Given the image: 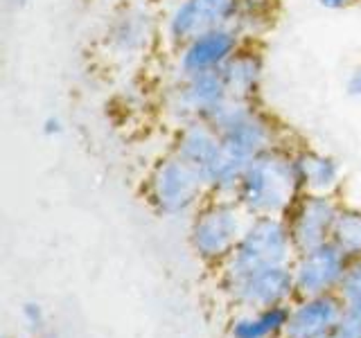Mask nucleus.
I'll list each match as a JSON object with an SVG mask.
<instances>
[{
  "mask_svg": "<svg viewBox=\"0 0 361 338\" xmlns=\"http://www.w3.org/2000/svg\"><path fill=\"white\" fill-rule=\"evenodd\" d=\"M302 194L305 187L296 165V149L278 144L248 163L235 189V201L248 217L287 219Z\"/></svg>",
  "mask_w": 361,
  "mask_h": 338,
  "instance_id": "f257e3e1",
  "label": "nucleus"
},
{
  "mask_svg": "<svg viewBox=\"0 0 361 338\" xmlns=\"http://www.w3.org/2000/svg\"><path fill=\"white\" fill-rule=\"evenodd\" d=\"M208 122L219 131L224 149L244 165L282 144L280 124L257 101L231 97Z\"/></svg>",
  "mask_w": 361,
  "mask_h": 338,
  "instance_id": "f03ea898",
  "label": "nucleus"
},
{
  "mask_svg": "<svg viewBox=\"0 0 361 338\" xmlns=\"http://www.w3.org/2000/svg\"><path fill=\"white\" fill-rule=\"evenodd\" d=\"M287 219L251 217L235 253L226 259V282L253 275L274 266H291L296 259Z\"/></svg>",
  "mask_w": 361,
  "mask_h": 338,
  "instance_id": "7ed1b4c3",
  "label": "nucleus"
},
{
  "mask_svg": "<svg viewBox=\"0 0 361 338\" xmlns=\"http://www.w3.org/2000/svg\"><path fill=\"white\" fill-rule=\"evenodd\" d=\"M251 217L235 201V196H212L201 203L190 225V244L195 253L206 262L228 259Z\"/></svg>",
  "mask_w": 361,
  "mask_h": 338,
  "instance_id": "20e7f679",
  "label": "nucleus"
},
{
  "mask_svg": "<svg viewBox=\"0 0 361 338\" xmlns=\"http://www.w3.org/2000/svg\"><path fill=\"white\" fill-rule=\"evenodd\" d=\"M206 196H210V187L203 174L172 151L154 165L147 180V199L161 217L185 214Z\"/></svg>",
  "mask_w": 361,
  "mask_h": 338,
  "instance_id": "39448f33",
  "label": "nucleus"
},
{
  "mask_svg": "<svg viewBox=\"0 0 361 338\" xmlns=\"http://www.w3.org/2000/svg\"><path fill=\"white\" fill-rule=\"evenodd\" d=\"M231 99L221 68L210 73L174 77L163 93V111L176 127L185 122H208Z\"/></svg>",
  "mask_w": 361,
  "mask_h": 338,
  "instance_id": "423d86ee",
  "label": "nucleus"
},
{
  "mask_svg": "<svg viewBox=\"0 0 361 338\" xmlns=\"http://www.w3.org/2000/svg\"><path fill=\"white\" fill-rule=\"evenodd\" d=\"M240 3L242 0H176L165 18V39L176 50L208 30L235 25Z\"/></svg>",
  "mask_w": 361,
  "mask_h": 338,
  "instance_id": "0eeeda50",
  "label": "nucleus"
},
{
  "mask_svg": "<svg viewBox=\"0 0 361 338\" xmlns=\"http://www.w3.org/2000/svg\"><path fill=\"white\" fill-rule=\"evenodd\" d=\"M246 45L244 37L235 25H226L217 30H208L199 37L178 45L174 54V73L176 77L199 75L219 70Z\"/></svg>",
  "mask_w": 361,
  "mask_h": 338,
  "instance_id": "6e6552de",
  "label": "nucleus"
},
{
  "mask_svg": "<svg viewBox=\"0 0 361 338\" xmlns=\"http://www.w3.org/2000/svg\"><path fill=\"white\" fill-rule=\"evenodd\" d=\"M348 268L350 259L332 242L316 246L312 251L298 253L291 264L296 293L302 298H316L332 293L334 289L341 287Z\"/></svg>",
  "mask_w": 361,
  "mask_h": 338,
  "instance_id": "1a4fd4ad",
  "label": "nucleus"
},
{
  "mask_svg": "<svg viewBox=\"0 0 361 338\" xmlns=\"http://www.w3.org/2000/svg\"><path fill=\"white\" fill-rule=\"evenodd\" d=\"M341 206L332 194H302L300 201L287 214L296 253L312 251L332 239V230Z\"/></svg>",
  "mask_w": 361,
  "mask_h": 338,
  "instance_id": "9d476101",
  "label": "nucleus"
},
{
  "mask_svg": "<svg viewBox=\"0 0 361 338\" xmlns=\"http://www.w3.org/2000/svg\"><path fill=\"white\" fill-rule=\"evenodd\" d=\"M158 37L156 14L147 5H127L106 30V48L118 59H138Z\"/></svg>",
  "mask_w": 361,
  "mask_h": 338,
  "instance_id": "9b49d317",
  "label": "nucleus"
},
{
  "mask_svg": "<svg viewBox=\"0 0 361 338\" xmlns=\"http://www.w3.org/2000/svg\"><path fill=\"white\" fill-rule=\"evenodd\" d=\"M226 289L231 291L235 302L262 311L285 304L296 293V282H293L291 266H274L257 270L253 275L226 282Z\"/></svg>",
  "mask_w": 361,
  "mask_h": 338,
  "instance_id": "f8f14e48",
  "label": "nucleus"
},
{
  "mask_svg": "<svg viewBox=\"0 0 361 338\" xmlns=\"http://www.w3.org/2000/svg\"><path fill=\"white\" fill-rule=\"evenodd\" d=\"M172 154H176L195 169H199L208 183L210 174L221 161L224 142H221L219 131L214 129L210 122L195 120V122H185L176 127L174 138H172Z\"/></svg>",
  "mask_w": 361,
  "mask_h": 338,
  "instance_id": "ddd939ff",
  "label": "nucleus"
},
{
  "mask_svg": "<svg viewBox=\"0 0 361 338\" xmlns=\"http://www.w3.org/2000/svg\"><path fill=\"white\" fill-rule=\"evenodd\" d=\"M345 302L341 296L305 298L298 307L289 311V320L285 327V338H323L332 327L343 318Z\"/></svg>",
  "mask_w": 361,
  "mask_h": 338,
  "instance_id": "4468645a",
  "label": "nucleus"
},
{
  "mask_svg": "<svg viewBox=\"0 0 361 338\" xmlns=\"http://www.w3.org/2000/svg\"><path fill=\"white\" fill-rule=\"evenodd\" d=\"M221 75L233 99L257 101L259 90H262V82H264L262 52L253 48V43H246L244 48L221 68Z\"/></svg>",
  "mask_w": 361,
  "mask_h": 338,
  "instance_id": "2eb2a0df",
  "label": "nucleus"
},
{
  "mask_svg": "<svg viewBox=\"0 0 361 338\" xmlns=\"http://www.w3.org/2000/svg\"><path fill=\"white\" fill-rule=\"evenodd\" d=\"M296 165L305 194H334L341 185V165L334 156L300 146L296 149Z\"/></svg>",
  "mask_w": 361,
  "mask_h": 338,
  "instance_id": "dca6fc26",
  "label": "nucleus"
},
{
  "mask_svg": "<svg viewBox=\"0 0 361 338\" xmlns=\"http://www.w3.org/2000/svg\"><path fill=\"white\" fill-rule=\"evenodd\" d=\"M278 18V0H242L237 11L235 27L246 43L262 39L276 25Z\"/></svg>",
  "mask_w": 361,
  "mask_h": 338,
  "instance_id": "f3484780",
  "label": "nucleus"
},
{
  "mask_svg": "<svg viewBox=\"0 0 361 338\" xmlns=\"http://www.w3.org/2000/svg\"><path fill=\"white\" fill-rule=\"evenodd\" d=\"M289 320V309L285 304L280 307L262 309L257 315H244L237 318L231 327L233 338H271L280 332H285Z\"/></svg>",
  "mask_w": 361,
  "mask_h": 338,
  "instance_id": "a211bd4d",
  "label": "nucleus"
},
{
  "mask_svg": "<svg viewBox=\"0 0 361 338\" xmlns=\"http://www.w3.org/2000/svg\"><path fill=\"white\" fill-rule=\"evenodd\" d=\"M330 242L350 259V262L361 259V210L359 208L341 206Z\"/></svg>",
  "mask_w": 361,
  "mask_h": 338,
  "instance_id": "6ab92c4d",
  "label": "nucleus"
},
{
  "mask_svg": "<svg viewBox=\"0 0 361 338\" xmlns=\"http://www.w3.org/2000/svg\"><path fill=\"white\" fill-rule=\"evenodd\" d=\"M338 296H341L345 304L361 298V259L350 262L348 273L341 282V287H338Z\"/></svg>",
  "mask_w": 361,
  "mask_h": 338,
  "instance_id": "aec40b11",
  "label": "nucleus"
},
{
  "mask_svg": "<svg viewBox=\"0 0 361 338\" xmlns=\"http://www.w3.org/2000/svg\"><path fill=\"white\" fill-rule=\"evenodd\" d=\"M323 338H361V320L357 315L345 311L343 318L338 320Z\"/></svg>",
  "mask_w": 361,
  "mask_h": 338,
  "instance_id": "412c9836",
  "label": "nucleus"
},
{
  "mask_svg": "<svg viewBox=\"0 0 361 338\" xmlns=\"http://www.w3.org/2000/svg\"><path fill=\"white\" fill-rule=\"evenodd\" d=\"M345 93L353 99H361V65H357L345 79Z\"/></svg>",
  "mask_w": 361,
  "mask_h": 338,
  "instance_id": "4be33fe9",
  "label": "nucleus"
},
{
  "mask_svg": "<svg viewBox=\"0 0 361 338\" xmlns=\"http://www.w3.org/2000/svg\"><path fill=\"white\" fill-rule=\"evenodd\" d=\"M23 318H25L32 327H41V323H43V309L39 307V304L27 302L25 307H23Z\"/></svg>",
  "mask_w": 361,
  "mask_h": 338,
  "instance_id": "5701e85b",
  "label": "nucleus"
},
{
  "mask_svg": "<svg viewBox=\"0 0 361 338\" xmlns=\"http://www.w3.org/2000/svg\"><path fill=\"white\" fill-rule=\"evenodd\" d=\"M61 131H63V124H61L59 118H54V115L45 118V122H43V133L45 135H59Z\"/></svg>",
  "mask_w": 361,
  "mask_h": 338,
  "instance_id": "b1692460",
  "label": "nucleus"
},
{
  "mask_svg": "<svg viewBox=\"0 0 361 338\" xmlns=\"http://www.w3.org/2000/svg\"><path fill=\"white\" fill-rule=\"evenodd\" d=\"M357 0H319V5L323 9H330V11H338V9H348L350 5H355Z\"/></svg>",
  "mask_w": 361,
  "mask_h": 338,
  "instance_id": "393cba45",
  "label": "nucleus"
},
{
  "mask_svg": "<svg viewBox=\"0 0 361 338\" xmlns=\"http://www.w3.org/2000/svg\"><path fill=\"white\" fill-rule=\"evenodd\" d=\"M169 3H176V0H169Z\"/></svg>",
  "mask_w": 361,
  "mask_h": 338,
  "instance_id": "a878e982",
  "label": "nucleus"
}]
</instances>
